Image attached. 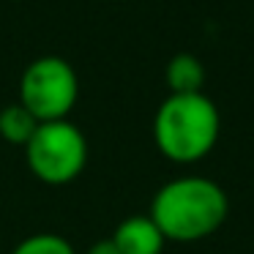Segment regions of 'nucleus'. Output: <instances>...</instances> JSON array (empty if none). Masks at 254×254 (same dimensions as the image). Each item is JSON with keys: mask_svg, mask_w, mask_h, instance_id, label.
<instances>
[{"mask_svg": "<svg viewBox=\"0 0 254 254\" xmlns=\"http://www.w3.org/2000/svg\"><path fill=\"white\" fill-rule=\"evenodd\" d=\"M110 238L121 254H161L167 246L161 230L148 213L123 219Z\"/></svg>", "mask_w": 254, "mask_h": 254, "instance_id": "nucleus-5", "label": "nucleus"}, {"mask_svg": "<svg viewBox=\"0 0 254 254\" xmlns=\"http://www.w3.org/2000/svg\"><path fill=\"white\" fill-rule=\"evenodd\" d=\"M115 3H123V0H115Z\"/></svg>", "mask_w": 254, "mask_h": 254, "instance_id": "nucleus-10", "label": "nucleus"}, {"mask_svg": "<svg viewBox=\"0 0 254 254\" xmlns=\"http://www.w3.org/2000/svg\"><path fill=\"white\" fill-rule=\"evenodd\" d=\"M36 128H39V121L19 101H14V104L0 110V137L6 139L8 145L25 148L30 142V137L36 134Z\"/></svg>", "mask_w": 254, "mask_h": 254, "instance_id": "nucleus-7", "label": "nucleus"}, {"mask_svg": "<svg viewBox=\"0 0 254 254\" xmlns=\"http://www.w3.org/2000/svg\"><path fill=\"white\" fill-rule=\"evenodd\" d=\"M88 254H121L118 246L112 243V238H104V241H96L93 246L88 249Z\"/></svg>", "mask_w": 254, "mask_h": 254, "instance_id": "nucleus-9", "label": "nucleus"}, {"mask_svg": "<svg viewBox=\"0 0 254 254\" xmlns=\"http://www.w3.org/2000/svg\"><path fill=\"white\" fill-rule=\"evenodd\" d=\"M221 134L219 107L199 93H170L153 115V142L172 164H197Z\"/></svg>", "mask_w": 254, "mask_h": 254, "instance_id": "nucleus-2", "label": "nucleus"}, {"mask_svg": "<svg viewBox=\"0 0 254 254\" xmlns=\"http://www.w3.org/2000/svg\"><path fill=\"white\" fill-rule=\"evenodd\" d=\"M25 161L41 183L66 186L77 181L88 167V139L82 128L68 118L39 123L36 134L25 145Z\"/></svg>", "mask_w": 254, "mask_h": 254, "instance_id": "nucleus-3", "label": "nucleus"}, {"mask_svg": "<svg viewBox=\"0 0 254 254\" xmlns=\"http://www.w3.org/2000/svg\"><path fill=\"white\" fill-rule=\"evenodd\" d=\"M79 99V77L66 58L41 55L19 77V104L39 123L66 121Z\"/></svg>", "mask_w": 254, "mask_h": 254, "instance_id": "nucleus-4", "label": "nucleus"}, {"mask_svg": "<svg viewBox=\"0 0 254 254\" xmlns=\"http://www.w3.org/2000/svg\"><path fill=\"white\" fill-rule=\"evenodd\" d=\"M164 79L170 93H199L205 85V66L191 52H178L167 61Z\"/></svg>", "mask_w": 254, "mask_h": 254, "instance_id": "nucleus-6", "label": "nucleus"}, {"mask_svg": "<svg viewBox=\"0 0 254 254\" xmlns=\"http://www.w3.org/2000/svg\"><path fill=\"white\" fill-rule=\"evenodd\" d=\"M230 213L227 191L205 175H178L150 199L148 216L167 243H197L221 230Z\"/></svg>", "mask_w": 254, "mask_h": 254, "instance_id": "nucleus-1", "label": "nucleus"}, {"mask_svg": "<svg viewBox=\"0 0 254 254\" xmlns=\"http://www.w3.org/2000/svg\"><path fill=\"white\" fill-rule=\"evenodd\" d=\"M11 254H77V249L58 232H33L22 238Z\"/></svg>", "mask_w": 254, "mask_h": 254, "instance_id": "nucleus-8", "label": "nucleus"}]
</instances>
